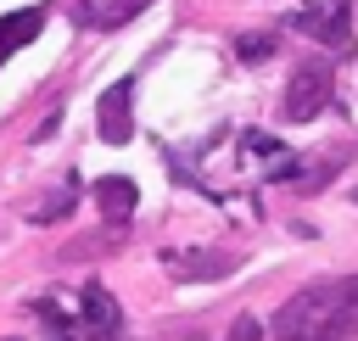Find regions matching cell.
<instances>
[{
	"label": "cell",
	"mask_w": 358,
	"mask_h": 341,
	"mask_svg": "<svg viewBox=\"0 0 358 341\" xmlns=\"http://www.w3.org/2000/svg\"><path fill=\"white\" fill-rule=\"evenodd\" d=\"M274 341H352L358 335V274L313 280L268 319Z\"/></svg>",
	"instance_id": "6da1fadb"
},
{
	"label": "cell",
	"mask_w": 358,
	"mask_h": 341,
	"mask_svg": "<svg viewBox=\"0 0 358 341\" xmlns=\"http://www.w3.org/2000/svg\"><path fill=\"white\" fill-rule=\"evenodd\" d=\"M324 106H330V67L324 61H302L291 73V84H285V117L291 123H308Z\"/></svg>",
	"instance_id": "7a4b0ae2"
},
{
	"label": "cell",
	"mask_w": 358,
	"mask_h": 341,
	"mask_svg": "<svg viewBox=\"0 0 358 341\" xmlns=\"http://www.w3.org/2000/svg\"><path fill=\"white\" fill-rule=\"evenodd\" d=\"M78 302H84V307H78V324H84V335H90V341H112V335H117V324H123V313H117L112 291L90 280Z\"/></svg>",
	"instance_id": "3957f363"
},
{
	"label": "cell",
	"mask_w": 358,
	"mask_h": 341,
	"mask_svg": "<svg viewBox=\"0 0 358 341\" xmlns=\"http://www.w3.org/2000/svg\"><path fill=\"white\" fill-rule=\"evenodd\" d=\"M129 106H134V84H112V89L95 101V112H101V140H106V145H123V140L134 134Z\"/></svg>",
	"instance_id": "277c9868"
},
{
	"label": "cell",
	"mask_w": 358,
	"mask_h": 341,
	"mask_svg": "<svg viewBox=\"0 0 358 341\" xmlns=\"http://www.w3.org/2000/svg\"><path fill=\"white\" fill-rule=\"evenodd\" d=\"M134 179H123V173H106V179H95V207H101V218H112V224H123L129 212H134Z\"/></svg>",
	"instance_id": "5b68a950"
},
{
	"label": "cell",
	"mask_w": 358,
	"mask_h": 341,
	"mask_svg": "<svg viewBox=\"0 0 358 341\" xmlns=\"http://www.w3.org/2000/svg\"><path fill=\"white\" fill-rule=\"evenodd\" d=\"M45 28V11L39 6H28V11H11V17H0V61L11 56V50H22L34 34Z\"/></svg>",
	"instance_id": "8992f818"
},
{
	"label": "cell",
	"mask_w": 358,
	"mask_h": 341,
	"mask_svg": "<svg viewBox=\"0 0 358 341\" xmlns=\"http://www.w3.org/2000/svg\"><path fill=\"white\" fill-rule=\"evenodd\" d=\"M168 274L173 280H218V274H229V257H218V252H201V257L168 252Z\"/></svg>",
	"instance_id": "52a82bcc"
},
{
	"label": "cell",
	"mask_w": 358,
	"mask_h": 341,
	"mask_svg": "<svg viewBox=\"0 0 358 341\" xmlns=\"http://www.w3.org/2000/svg\"><path fill=\"white\" fill-rule=\"evenodd\" d=\"M274 50H280L274 34H241V39H235V56H241V61H263V56H274Z\"/></svg>",
	"instance_id": "ba28073f"
},
{
	"label": "cell",
	"mask_w": 358,
	"mask_h": 341,
	"mask_svg": "<svg viewBox=\"0 0 358 341\" xmlns=\"http://www.w3.org/2000/svg\"><path fill=\"white\" fill-rule=\"evenodd\" d=\"M145 6H151V0H112V6L95 11V22H101V28H123V22H129L134 11H145Z\"/></svg>",
	"instance_id": "9c48e42d"
},
{
	"label": "cell",
	"mask_w": 358,
	"mask_h": 341,
	"mask_svg": "<svg viewBox=\"0 0 358 341\" xmlns=\"http://www.w3.org/2000/svg\"><path fill=\"white\" fill-rule=\"evenodd\" d=\"M39 324L50 330V341H78V330L62 319V307H56V302H39Z\"/></svg>",
	"instance_id": "30bf717a"
},
{
	"label": "cell",
	"mask_w": 358,
	"mask_h": 341,
	"mask_svg": "<svg viewBox=\"0 0 358 341\" xmlns=\"http://www.w3.org/2000/svg\"><path fill=\"white\" fill-rule=\"evenodd\" d=\"M229 341H263V324H257L252 313H241V319H235V330H229Z\"/></svg>",
	"instance_id": "8fae6325"
},
{
	"label": "cell",
	"mask_w": 358,
	"mask_h": 341,
	"mask_svg": "<svg viewBox=\"0 0 358 341\" xmlns=\"http://www.w3.org/2000/svg\"><path fill=\"white\" fill-rule=\"evenodd\" d=\"M67 207H73V196H56V201H45V207L34 212V224H56V218H62Z\"/></svg>",
	"instance_id": "7c38bea8"
},
{
	"label": "cell",
	"mask_w": 358,
	"mask_h": 341,
	"mask_svg": "<svg viewBox=\"0 0 358 341\" xmlns=\"http://www.w3.org/2000/svg\"><path fill=\"white\" fill-rule=\"evenodd\" d=\"M56 123H62V106H56V112H50V117H45V123L34 129V140H45V134H56Z\"/></svg>",
	"instance_id": "4fadbf2b"
}]
</instances>
